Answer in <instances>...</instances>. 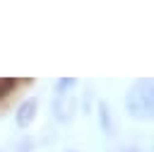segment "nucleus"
I'll list each match as a JSON object with an SVG mask.
<instances>
[{
	"label": "nucleus",
	"mask_w": 154,
	"mask_h": 152,
	"mask_svg": "<svg viewBox=\"0 0 154 152\" xmlns=\"http://www.w3.org/2000/svg\"><path fill=\"white\" fill-rule=\"evenodd\" d=\"M99 125L106 135H113V116H111V109L106 101L99 104Z\"/></svg>",
	"instance_id": "4"
},
{
	"label": "nucleus",
	"mask_w": 154,
	"mask_h": 152,
	"mask_svg": "<svg viewBox=\"0 0 154 152\" xmlns=\"http://www.w3.org/2000/svg\"><path fill=\"white\" fill-rule=\"evenodd\" d=\"M125 109L132 118H152L154 113V82L152 77H140L130 84L125 94Z\"/></svg>",
	"instance_id": "1"
},
{
	"label": "nucleus",
	"mask_w": 154,
	"mask_h": 152,
	"mask_svg": "<svg viewBox=\"0 0 154 152\" xmlns=\"http://www.w3.org/2000/svg\"><path fill=\"white\" fill-rule=\"evenodd\" d=\"M120 152H144V150H140V147H125V150H120Z\"/></svg>",
	"instance_id": "6"
},
{
	"label": "nucleus",
	"mask_w": 154,
	"mask_h": 152,
	"mask_svg": "<svg viewBox=\"0 0 154 152\" xmlns=\"http://www.w3.org/2000/svg\"><path fill=\"white\" fill-rule=\"evenodd\" d=\"M36 113H38V101L31 97V99H24V101L19 104V109H17V113H14V121H17L19 128H29V125L34 123Z\"/></svg>",
	"instance_id": "3"
},
{
	"label": "nucleus",
	"mask_w": 154,
	"mask_h": 152,
	"mask_svg": "<svg viewBox=\"0 0 154 152\" xmlns=\"http://www.w3.org/2000/svg\"><path fill=\"white\" fill-rule=\"evenodd\" d=\"M70 152H75V150H70Z\"/></svg>",
	"instance_id": "7"
},
{
	"label": "nucleus",
	"mask_w": 154,
	"mask_h": 152,
	"mask_svg": "<svg viewBox=\"0 0 154 152\" xmlns=\"http://www.w3.org/2000/svg\"><path fill=\"white\" fill-rule=\"evenodd\" d=\"M14 87H17V80H14V77H0V101H2L5 97H10Z\"/></svg>",
	"instance_id": "5"
},
{
	"label": "nucleus",
	"mask_w": 154,
	"mask_h": 152,
	"mask_svg": "<svg viewBox=\"0 0 154 152\" xmlns=\"http://www.w3.org/2000/svg\"><path fill=\"white\" fill-rule=\"evenodd\" d=\"M51 109H53V118H55V121L67 123V121L75 116V109H77V101H75L72 89H70V92H55Z\"/></svg>",
	"instance_id": "2"
}]
</instances>
